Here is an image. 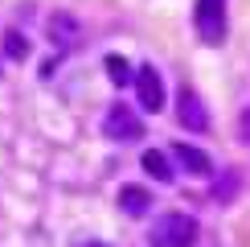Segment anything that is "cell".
<instances>
[{"instance_id": "6da1fadb", "label": "cell", "mask_w": 250, "mask_h": 247, "mask_svg": "<svg viewBox=\"0 0 250 247\" xmlns=\"http://www.w3.org/2000/svg\"><path fill=\"white\" fill-rule=\"evenodd\" d=\"M197 239V219H189V214L172 210V214H160L148 235L152 247H189Z\"/></svg>"}, {"instance_id": "7a4b0ae2", "label": "cell", "mask_w": 250, "mask_h": 247, "mask_svg": "<svg viewBox=\"0 0 250 247\" xmlns=\"http://www.w3.org/2000/svg\"><path fill=\"white\" fill-rule=\"evenodd\" d=\"M193 25L205 46H222L226 41V0H197Z\"/></svg>"}, {"instance_id": "3957f363", "label": "cell", "mask_w": 250, "mask_h": 247, "mask_svg": "<svg viewBox=\"0 0 250 247\" xmlns=\"http://www.w3.org/2000/svg\"><path fill=\"white\" fill-rule=\"evenodd\" d=\"M103 136L115 140V144H131V140H140V136H144V124H140V116H135L131 107L115 103V107L103 116Z\"/></svg>"}, {"instance_id": "277c9868", "label": "cell", "mask_w": 250, "mask_h": 247, "mask_svg": "<svg viewBox=\"0 0 250 247\" xmlns=\"http://www.w3.org/2000/svg\"><path fill=\"white\" fill-rule=\"evenodd\" d=\"M176 120H181L189 132H205L209 128V111H205V103H201V95H197L193 87H181V95H176Z\"/></svg>"}, {"instance_id": "5b68a950", "label": "cell", "mask_w": 250, "mask_h": 247, "mask_svg": "<svg viewBox=\"0 0 250 247\" xmlns=\"http://www.w3.org/2000/svg\"><path fill=\"white\" fill-rule=\"evenodd\" d=\"M135 95H140L144 111H160L164 107V78L156 66H140L135 70Z\"/></svg>"}, {"instance_id": "8992f818", "label": "cell", "mask_w": 250, "mask_h": 247, "mask_svg": "<svg viewBox=\"0 0 250 247\" xmlns=\"http://www.w3.org/2000/svg\"><path fill=\"white\" fill-rule=\"evenodd\" d=\"M172 157L181 161V169H189L193 177H209V173H213L209 152H201L197 144H185V140H181V144H172Z\"/></svg>"}, {"instance_id": "52a82bcc", "label": "cell", "mask_w": 250, "mask_h": 247, "mask_svg": "<svg viewBox=\"0 0 250 247\" xmlns=\"http://www.w3.org/2000/svg\"><path fill=\"white\" fill-rule=\"evenodd\" d=\"M119 210L131 214V219H144V214L152 210V194L144 190V185H123L119 190Z\"/></svg>"}, {"instance_id": "ba28073f", "label": "cell", "mask_w": 250, "mask_h": 247, "mask_svg": "<svg viewBox=\"0 0 250 247\" xmlns=\"http://www.w3.org/2000/svg\"><path fill=\"white\" fill-rule=\"evenodd\" d=\"M144 173H148V177H156V181H164V185H168L172 181V169H168V157H164V152L160 148H148V152H144Z\"/></svg>"}, {"instance_id": "9c48e42d", "label": "cell", "mask_w": 250, "mask_h": 247, "mask_svg": "<svg viewBox=\"0 0 250 247\" xmlns=\"http://www.w3.org/2000/svg\"><path fill=\"white\" fill-rule=\"evenodd\" d=\"M103 66H107V78L115 82V87H127V82L135 78L131 66H127V58H119V54H107V62H103Z\"/></svg>"}, {"instance_id": "30bf717a", "label": "cell", "mask_w": 250, "mask_h": 247, "mask_svg": "<svg viewBox=\"0 0 250 247\" xmlns=\"http://www.w3.org/2000/svg\"><path fill=\"white\" fill-rule=\"evenodd\" d=\"M49 33H54V46L62 41V46H70V41H74V21H70L66 13H58V17H49Z\"/></svg>"}, {"instance_id": "8fae6325", "label": "cell", "mask_w": 250, "mask_h": 247, "mask_svg": "<svg viewBox=\"0 0 250 247\" xmlns=\"http://www.w3.org/2000/svg\"><path fill=\"white\" fill-rule=\"evenodd\" d=\"M4 54L13 58V62H25L29 58V37L17 33V29H8V33H4Z\"/></svg>"}, {"instance_id": "7c38bea8", "label": "cell", "mask_w": 250, "mask_h": 247, "mask_svg": "<svg viewBox=\"0 0 250 247\" xmlns=\"http://www.w3.org/2000/svg\"><path fill=\"white\" fill-rule=\"evenodd\" d=\"M242 140H250V107L242 111Z\"/></svg>"}, {"instance_id": "4fadbf2b", "label": "cell", "mask_w": 250, "mask_h": 247, "mask_svg": "<svg viewBox=\"0 0 250 247\" xmlns=\"http://www.w3.org/2000/svg\"><path fill=\"white\" fill-rule=\"evenodd\" d=\"M78 247H103V243H78Z\"/></svg>"}]
</instances>
